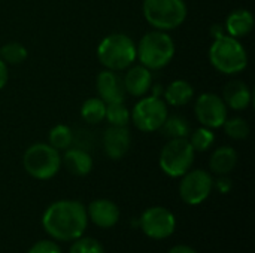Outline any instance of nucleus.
<instances>
[{
    "instance_id": "11",
    "label": "nucleus",
    "mask_w": 255,
    "mask_h": 253,
    "mask_svg": "<svg viewBox=\"0 0 255 253\" xmlns=\"http://www.w3.org/2000/svg\"><path fill=\"white\" fill-rule=\"evenodd\" d=\"M194 113L203 127L211 130L223 127L227 119V106L224 100L214 92H203L197 97Z\"/></svg>"
},
{
    "instance_id": "24",
    "label": "nucleus",
    "mask_w": 255,
    "mask_h": 253,
    "mask_svg": "<svg viewBox=\"0 0 255 253\" xmlns=\"http://www.w3.org/2000/svg\"><path fill=\"white\" fill-rule=\"evenodd\" d=\"M190 145L193 146L194 152H206L215 142V134L208 127H199L194 131H190V136L187 137Z\"/></svg>"
},
{
    "instance_id": "31",
    "label": "nucleus",
    "mask_w": 255,
    "mask_h": 253,
    "mask_svg": "<svg viewBox=\"0 0 255 253\" xmlns=\"http://www.w3.org/2000/svg\"><path fill=\"white\" fill-rule=\"evenodd\" d=\"M9 79V73H7V64L0 58V89L6 86Z\"/></svg>"
},
{
    "instance_id": "10",
    "label": "nucleus",
    "mask_w": 255,
    "mask_h": 253,
    "mask_svg": "<svg viewBox=\"0 0 255 253\" xmlns=\"http://www.w3.org/2000/svg\"><path fill=\"white\" fill-rule=\"evenodd\" d=\"M139 227L146 237L152 240H164L175 233L176 218L169 209L154 206L142 213L139 219Z\"/></svg>"
},
{
    "instance_id": "26",
    "label": "nucleus",
    "mask_w": 255,
    "mask_h": 253,
    "mask_svg": "<svg viewBox=\"0 0 255 253\" xmlns=\"http://www.w3.org/2000/svg\"><path fill=\"white\" fill-rule=\"evenodd\" d=\"M105 118L111 125L115 127H127L130 122V112L123 103H109L106 104V113Z\"/></svg>"
},
{
    "instance_id": "29",
    "label": "nucleus",
    "mask_w": 255,
    "mask_h": 253,
    "mask_svg": "<svg viewBox=\"0 0 255 253\" xmlns=\"http://www.w3.org/2000/svg\"><path fill=\"white\" fill-rule=\"evenodd\" d=\"M27 253H63V251L52 240H39L28 249Z\"/></svg>"
},
{
    "instance_id": "12",
    "label": "nucleus",
    "mask_w": 255,
    "mask_h": 253,
    "mask_svg": "<svg viewBox=\"0 0 255 253\" xmlns=\"http://www.w3.org/2000/svg\"><path fill=\"white\" fill-rule=\"evenodd\" d=\"M96 88L99 97L106 103H123L126 98V88L123 79L114 70H103L96 78Z\"/></svg>"
},
{
    "instance_id": "28",
    "label": "nucleus",
    "mask_w": 255,
    "mask_h": 253,
    "mask_svg": "<svg viewBox=\"0 0 255 253\" xmlns=\"http://www.w3.org/2000/svg\"><path fill=\"white\" fill-rule=\"evenodd\" d=\"M69 253H105L102 243L93 237H79L73 240Z\"/></svg>"
},
{
    "instance_id": "23",
    "label": "nucleus",
    "mask_w": 255,
    "mask_h": 253,
    "mask_svg": "<svg viewBox=\"0 0 255 253\" xmlns=\"http://www.w3.org/2000/svg\"><path fill=\"white\" fill-rule=\"evenodd\" d=\"M48 140H49L48 143L57 151H66L73 143V131L70 130V127L58 124L51 128L48 134Z\"/></svg>"
},
{
    "instance_id": "4",
    "label": "nucleus",
    "mask_w": 255,
    "mask_h": 253,
    "mask_svg": "<svg viewBox=\"0 0 255 253\" xmlns=\"http://www.w3.org/2000/svg\"><path fill=\"white\" fill-rule=\"evenodd\" d=\"M97 58L108 70H126L136 61V43L127 34L112 33L99 43Z\"/></svg>"
},
{
    "instance_id": "17",
    "label": "nucleus",
    "mask_w": 255,
    "mask_h": 253,
    "mask_svg": "<svg viewBox=\"0 0 255 253\" xmlns=\"http://www.w3.org/2000/svg\"><path fill=\"white\" fill-rule=\"evenodd\" d=\"M61 164H64L66 170L73 176L84 177L93 170V158L91 155L81 148H69L61 157Z\"/></svg>"
},
{
    "instance_id": "6",
    "label": "nucleus",
    "mask_w": 255,
    "mask_h": 253,
    "mask_svg": "<svg viewBox=\"0 0 255 253\" xmlns=\"http://www.w3.org/2000/svg\"><path fill=\"white\" fill-rule=\"evenodd\" d=\"M24 170L37 180L52 179L61 169V155L49 143H34L22 157Z\"/></svg>"
},
{
    "instance_id": "25",
    "label": "nucleus",
    "mask_w": 255,
    "mask_h": 253,
    "mask_svg": "<svg viewBox=\"0 0 255 253\" xmlns=\"http://www.w3.org/2000/svg\"><path fill=\"white\" fill-rule=\"evenodd\" d=\"M28 55L27 48L19 42H9L0 48V58L6 64H21Z\"/></svg>"
},
{
    "instance_id": "20",
    "label": "nucleus",
    "mask_w": 255,
    "mask_h": 253,
    "mask_svg": "<svg viewBox=\"0 0 255 253\" xmlns=\"http://www.w3.org/2000/svg\"><path fill=\"white\" fill-rule=\"evenodd\" d=\"M194 97V88L190 82L184 79H176L167 85L164 89V100L173 107H181L190 103Z\"/></svg>"
},
{
    "instance_id": "1",
    "label": "nucleus",
    "mask_w": 255,
    "mask_h": 253,
    "mask_svg": "<svg viewBox=\"0 0 255 253\" xmlns=\"http://www.w3.org/2000/svg\"><path fill=\"white\" fill-rule=\"evenodd\" d=\"M88 225L87 207L75 200H58L42 215L45 233L57 242H73L84 236Z\"/></svg>"
},
{
    "instance_id": "32",
    "label": "nucleus",
    "mask_w": 255,
    "mask_h": 253,
    "mask_svg": "<svg viewBox=\"0 0 255 253\" xmlns=\"http://www.w3.org/2000/svg\"><path fill=\"white\" fill-rule=\"evenodd\" d=\"M167 253H197V251L187 245H178V246H173Z\"/></svg>"
},
{
    "instance_id": "5",
    "label": "nucleus",
    "mask_w": 255,
    "mask_h": 253,
    "mask_svg": "<svg viewBox=\"0 0 255 253\" xmlns=\"http://www.w3.org/2000/svg\"><path fill=\"white\" fill-rule=\"evenodd\" d=\"M142 12L148 24L161 31L178 28L188 13L184 0H143Z\"/></svg>"
},
{
    "instance_id": "18",
    "label": "nucleus",
    "mask_w": 255,
    "mask_h": 253,
    "mask_svg": "<svg viewBox=\"0 0 255 253\" xmlns=\"http://www.w3.org/2000/svg\"><path fill=\"white\" fill-rule=\"evenodd\" d=\"M254 28V16L248 9L233 10L226 19V31L229 36L241 39L248 36Z\"/></svg>"
},
{
    "instance_id": "21",
    "label": "nucleus",
    "mask_w": 255,
    "mask_h": 253,
    "mask_svg": "<svg viewBox=\"0 0 255 253\" xmlns=\"http://www.w3.org/2000/svg\"><path fill=\"white\" fill-rule=\"evenodd\" d=\"M161 133L167 139H187L190 136V124L187 119L181 115H172L167 116L163 125L160 127Z\"/></svg>"
},
{
    "instance_id": "13",
    "label": "nucleus",
    "mask_w": 255,
    "mask_h": 253,
    "mask_svg": "<svg viewBox=\"0 0 255 253\" xmlns=\"http://www.w3.org/2000/svg\"><path fill=\"white\" fill-rule=\"evenodd\" d=\"M131 134L127 127L111 125L103 134V149L108 158L121 160L130 149Z\"/></svg>"
},
{
    "instance_id": "14",
    "label": "nucleus",
    "mask_w": 255,
    "mask_h": 253,
    "mask_svg": "<svg viewBox=\"0 0 255 253\" xmlns=\"http://www.w3.org/2000/svg\"><path fill=\"white\" fill-rule=\"evenodd\" d=\"M87 215L96 227L103 230L115 227L121 216L118 206L106 198H99L91 201L87 209Z\"/></svg>"
},
{
    "instance_id": "8",
    "label": "nucleus",
    "mask_w": 255,
    "mask_h": 253,
    "mask_svg": "<svg viewBox=\"0 0 255 253\" xmlns=\"http://www.w3.org/2000/svg\"><path fill=\"white\" fill-rule=\"evenodd\" d=\"M169 112L166 101L155 95L140 98L130 112V121H133L134 127L143 133H154L160 130Z\"/></svg>"
},
{
    "instance_id": "2",
    "label": "nucleus",
    "mask_w": 255,
    "mask_h": 253,
    "mask_svg": "<svg viewBox=\"0 0 255 253\" xmlns=\"http://www.w3.org/2000/svg\"><path fill=\"white\" fill-rule=\"evenodd\" d=\"M175 57L173 39L161 30H154L142 36L136 46V58L149 70L166 67Z\"/></svg>"
},
{
    "instance_id": "7",
    "label": "nucleus",
    "mask_w": 255,
    "mask_h": 253,
    "mask_svg": "<svg viewBox=\"0 0 255 253\" xmlns=\"http://www.w3.org/2000/svg\"><path fill=\"white\" fill-rule=\"evenodd\" d=\"M194 155L188 139H169L160 152V169L170 177H181L193 167Z\"/></svg>"
},
{
    "instance_id": "30",
    "label": "nucleus",
    "mask_w": 255,
    "mask_h": 253,
    "mask_svg": "<svg viewBox=\"0 0 255 253\" xmlns=\"http://www.w3.org/2000/svg\"><path fill=\"white\" fill-rule=\"evenodd\" d=\"M214 186H215L221 194H227V192L232 191V182H230V179H227V177H224V176H221V179H218L217 183L214 182Z\"/></svg>"
},
{
    "instance_id": "27",
    "label": "nucleus",
    "mask_w": 255,
    "mask_h": 253,
    "mask_svg": "<svg viewBox=\"0 0 255 253\" xmlns=\"http://www.w3.org/2000/svg\"><path fill=\"white\" fill-rule=\"evenodd\" d=\"M223 127L226 134L235 140H244L250 136V125L242 118H227Z\"/></svg>"
},
{
    "instance_id": "19",
    "label": "nucleus",
    "mask_w": 255,
    "mask_h": 253,
    "mask_svg": "<svg viewBox=\"0 0 255 253\" xmlns=\"http://www.w3.org/2000/svg\"><path fill=\"white\" fill-rule=\"evenodd\" d=\"M238 164V152L232 146L218 148L209 160V169L214 174L227 176L235 170Z\"/></svg>"
},
{
    "instance_id": "22",
    "label": "nucleus",
    "mask_w": 255,
    "mask_h": 253,
    "mask_svg": "<svg viewBox=\"0 0 255 253\" xmlns=\"http://www.w3.org/2000/svg\"><path fill=\"white\" fill-rule=\"evenodd\" d=\"M106 103L100 97H93L84 101L81 107V116L88 124H99L105 119Z\"/></svg>"
},
{
    "instance_id": "3",
    "label": "nucleus",
    "mask_w": 255,
    "mask_h": 253,
    "mask_svg": "<svg viewBox=\"0 0 255 253\" xmlns=\"http://www.w3.org/2000/svg\"><path fill=\"white\" fill-rule=\"evenodd\" d=\"M209 61L215 70L224 75H238L248 66V54L239 39L221 36L209 48Z\"/></svg>"
},
{
    "instance_id": "15",
    "label": "nucleus",
    "mask_w": 255,
    "mask_h": 253,
    "mask_svg": "<svg viewBox=\"0 0 255 253\" xmlns=\"http://www.w3.org/2000/svg\"><path fill=\"white\" fill-rule=\"evenodd\" d=\"M126 92L133 97H143L152 88V75L151 70L145 66H133L127 70L123 79Z\"/></svg>"
},
{
    "instance_id": "16",
    "label": "nucleus",
    "mask_w": 255,
    "mask_h": 253,
    "mask_svg": "<svg viewBox=\"0 0 255 253\" xmlns=\"http://www.w3.org/2000/svg\"><path fill=\"white\" fill-rule=\"evenodd\" d=\"M223 100L227 106V109L241 112L247 110L251 104L253 94L248 85L242 81H232L224 86L223 91Z\"/></svg>"
},
{
    "instance_id": "9",
    "label": "nucleus",
    "mask_w": 255,
    "mask_h": 253,
    "mask_svg": "<svg viewBox=\"0 0 255 253\" xmlns=\"http://www.w3.org/2000/svg\"><path fill=\"white\" fill-rule=\"evenodd\" d=\"M179 183V197L188 206H199L211 195L214 189L212 176L202 169L188 170L184 176H181Z\"/></svg>"
}]
</instances>
